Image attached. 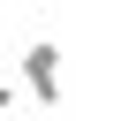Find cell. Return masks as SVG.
<instances>
[{"label": "cell", "instance_id": "cell-1", "mask_svg": "<svg viewBox=\"0 0 121 121\" xmlns=\"http://www.w3.org/2000/svg\"><path fill=\"white\" fill-rule=\"evenodd\" d=\"M60 83H68V60H60L53 38H38V45L23 53V91H30V106H38V113H60Z\"/></svg>", "mask_w": 121, "mask_h": 121}, {"label": "cell", "instance_id": "cell-2", "mask_svg": "<svg viewBox=\"0 0 121 121\" xmlns=\"http://www.w3.org/2000/svg\"><path fill=\"white\" fill-rule=\"evenodd\" d=\"M8 113H15V83L0 76V121H8Z\"/></svg>", "mask_w": 121, "mask_h": 121}]
</instances>
